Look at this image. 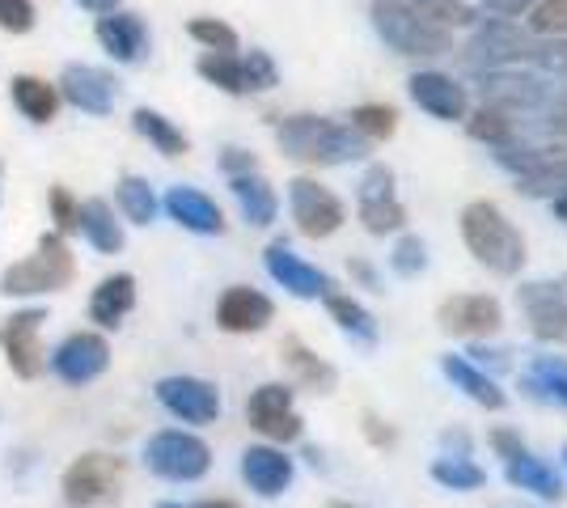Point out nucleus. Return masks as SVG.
<instances>
[{
  "label": "nucleus",
  "instance_id": "nucleus-1",
  "mask_svg": "<svg viewBox=\"0 0 567 508\" xmlns=\"http://www.w3.org/2000/svg\"><path fill=\"white\" fill-rule=\"evenodd\" d=\"M280 153L306 166H352L369 157V141L355 136L348 123L322 120V115H284L276 120Z\"/></svg>",
  "mask_w": 567,
  "mask_h": 508
},
{
  "label": "nucleus",
  "instance_id": "nucleus-2",
  "mask_svg": "<svg viewBox=\"0 0 567 508\" xmlns=\"http://www.w3.org/2000/svg\"><path fill=\"white\" fill-rule=\"evenodd\" d=\"M462 242L471 246L474 259L496 276H517L525 267V238L492 199H474L462 208Z\"/></svg>",
  "mask_w": 567,
  "mask_h": 508
},
{
  "label": "nucleus",
  "instance_id": "nucleus-3",
  "mask_svg": "<svg viewBox=\"0 0 567 508\" xmlns=\"http://www.w3.org/2000/svg\"><path fill=\"white\" fill-rule=\"evenodd\" d=\"M369 18H373V30L381 34V43L390 51H399V55H406V60H432V55L453 51L450 30L427 22L424 13H415L402 0H373Z\"/></svg>",
  "mask_w": 567,
  "mask_h": 508
},
{
  "label": "nucleus",
  "instance_id": "nucleus-4",
  "mask_svg": "<svg viewBox=\"0 0 567 508\" xmlns=\"http://www.w3.org/2000/svg\"><path fill=\"white\" fill-rule=\"evenodd\" d=\"M72 276H76V259H72L69 242L60 234H43L34 255L0 271V292L4 297H48V292L69 289Z\"/></svg>",
  "mask_w": 567,
  "mask_h": 508
},
{
  "label": "nucleus",
  "instance_id": "nucleus-5",
  "mask_svg": "<svg viewBox=\"0 0 567 508\" xmlns=\"http://www.w3.org/2000/svg\"><path fill=\"white\" fill-rule=\"evenodd\" d=\"M144 466L166 479V484H195L213 470V449L208 440L183 428H166V433H153L144 445Z\"/></svg>",
  "mask_w": 567,
  "mask_h": 508
},
{
  "label": "nucleus",
  "instance_id": "nucleus-6",
  "mask_svg": "<svg viewBox=\"0 0 567 508\" xmlns=\"http://www.w3.org/2000/svg\"><path fill=\"white\" fill-rule=\"evenodd\" d=\"M127 475V462L115 454H81L64 470L60 491H64V505L69 508H97L118 500V487Z\"/></svg>",
  "mask_w": 567,
  "mask_h": 508
},
{
  "label": "nucleus",
  "instance_id": "nucleus-7",
  "mask_svg": "<svg viewBox=\"0 0 567 508\" xmlns=\"http://www.w3.org/2000/svg\"><path fill=\"white\" fill-rule=\"evenodd\" d=\"M517 310L525 314L534 339H543V343H567V276L520 284Z\"/></svg>",
  "mask_w": 567,
  "mask_h": 508
},
{
  "label": "nucleus",
  "instance_id": "nucleus-8",
  "mask_svg": "<svg viewBox=\"0 0 567 508\" xmlns=\"http://www.w3.org/2000/svg\"><path fill=\"white\" fill-rule=\"evenodd\" d=\"M288 208H292V220L306 238H331L348 220L343 199L327 191L322 183H313V178H292L288 183Z\"/></svg>",
  "mask_w": 567,
  "mask_h": 508
},
{
  "label": "nucleus",
  "instance_id": "nucleus-9",
  "mask_svg": "<svg viewBox=\"0 0 567 508\" xmlns=\"http://www.w3.org/2000/svg\"><path fill=\"white\" fill-rule=\"evenodd\" d=\"M355 217L369 234H399L406 225V208L394 195V169L390 166H369L364 178H360V199H355Z\"/></svg>",
  "mask_w": 567,
  "mask_h": 508
},
{
  "label": "nucleus",
  "instance_id": "nucleus-10",
  "mask_svg": "<svg viewBox=\"0 0 567 508\" xmlns=\"http://www.w3.org/2000/svg\"><path fill=\"white\" fill-rule=\"evenodd\" d=\"M43 322H48V310H39V305H25V310H18V314H9L0 322L4 361H9V369L22 382H34L43 373V343H39V326Z\"/></svg>",
  "mask_w": 567,
  "mask_h": 508
},
{
  "label": "nucleus",
  "instance_id": "nucleus-11",
  "mask_svg": "<svg viewBox=\"0 0 567 508\" xmlns=\"http://www.w3.org/2000/svg\"><path fill=\"white\" fill-rule=\"evenodd\" d=\"M246 424L259 436H267L271 445L297 440L301 428H306V419L292 407V390L280 386V382H267V386H259L250 394V403H246Z\"/></svg>",
  "mask_w": 567,
  "mask_h": 508
},
{
  "label": "nucleus",
  "instance_id": "nucleus-12",
  "mask_svg": "<svg viewBox=\"0 0 567 508\" xmlns=\"http://www.w3.org/2000/svg\"><path fill=\"white\" fill-rule=\"evenodd\" d=\"M106 369H111V343L97 331H76L51 352V373L64 386H90Z\"/></svg>",
  "mask_w": 567,
  "mask_h": 508
},
{
  "label": "nucleus",
  "instance_id": "nucleus-13",
  "mask_svg": "<svg viewBox=\"0 0 567 508\" xmlns=\"http://www.w3.org/2000/svg\"><path fill=\"white\" fill-rule=\"evenodd\" d=\"M436 322H441L445 335H496L499 326H504V305H499L496 297H487V292H453V297L441 301Z\"/></svg>",
  "mask_w": 567,
  "mask_h": 508
},
{
  "label": "nucleus",
  "instance_id": "nucleus-14",
  "mask_svg": "<svg viewBox=\"0 0 567 508\" xmlns=\"http://www.w3.org/2000/svg\"><path fill=\"white\" fill-rule=\"evenodd\" d=\"M534 55V39L513 25L508 18H496V22H483L478 30L471 34V43H466V60L471 64H487V73L492 69H504V64H520V60H529Z\"/></svg>",
  "mask_w": 567,
  "mask_h": 508
},
{
  "label": "nucleus",
  "instance_id": "nucleus-15",
  "mask_svg": "<svg viewBox=\"0 0 567 508\" xmlns=\"http://www.w3.org/2000/svg\"><path fill=\"white\" fill-rule=\"evenodd\" d=\"M157 403L166 407L169 415H178L183 424H216V415H220V394H216L213 382H204V377H187V373H178V377H162L157 386Z\"/></svg>",
  "mask_w": 567,
  "mask_h": 508
},
{
  "label": "nucleus",
  "instance_id": "nucleus-16",
  "mask_svg": "<svg viewBox=\"0 0 567 508\" xmlns=\"http://www.w3.org/2000/svg\"><path fill=\"white\" fill-rule=\"evenodd\" d=\"M262 267H267V276L288 289L292 297H301V301H318V297H327L334 289L331 276L327 271H318L313 263H306L301 255H292L288 242H271L262 250Z\"/></svg>",
  "mask_w": 567,
  "mask_h": 508
},
{
  "label": "nucleus",
  "instance_id": "nucleus-17",
  "mask_svg": "<svg viewBox=\"0 0 567 508\" xmlns=\"http://www.w3.org/2000/svg\"><path fill=\"white\" fill-rule=\"evenodd\" d=\"M60 97H69V106L85 115H111L118 102V81L106 69L94 64H69L60 73Z\"/></svg>",
  "mask_w": 567,
  "mask_h": 508
},
{
  "label": "nucleus",
  "instance_id": "nucleus-18",
  "mask_svg": "<svg viewBox=\"0 0 567 508\" xmlns=\"http://www.w3.org/2000/svg\"><path fill=\"white\" fill-rule=\"evenodd\" d=\"M406 94H411V102H415L420 111H427L432 120H441V123H457L471 115L466 85H457V81L445 73H415L406 81Z\"/></svg>",
  "mask_w": 567,
  "mask_h": 508
},
{
  "label": "nucleus",
  "instance_id": "nucleus-19",
  "mask_svg": "<svg viewBox=\"0 0 567 508\" xmlns=\"http://www.w3.org/2000/svg\"><path fill=\"white\" fill-rule=\"evenodd\" d=\"M271 318H276L271 297H262L250 284H234V289L220 292V301H216V326L229 331V335H255Z\"/></svg>",
  "mask_w": 567,
  "mask_h": 508
},
{
  "label": "nucleus",
  "instance_id": "nucleus-20",
  "mask_svg": "<svg viewBox=\"0 0 567 508\" xmlns=\"http://www.w3.org/2000/svg\"><path fill=\"white\" fill-rule=\"evenodd\" d=\"M94 39L102 43V51H106L111 60H118V64H141L144 55H148V25H144V18L123 13V9L97 18Z\"/></svg>",
  "mask_w": 567,
  "mask_h": 508
},
{
  "label": "nucleus",
  "instance_id": "nucleus-21",
  "mask_svg": "<svg viewBox=\"0 0 567 508\" xmlns=\"http://www.w3.org/2000/svg\"><path fill=\"white\" fill-rule=\"evenodd\" d=\"M292 458L284 454V449H276V445H250L246 454H241V479H246V487L255 491V496H262V500H276V496H284L288 491V484H292Z\"/></svg>",
  "mask_w": 567,
  "mask_h": 508
},
{
  "label": "nucleus",
  "instance_id": "nucleus-22",
  "mask_svg": "<svg viewBox=\"0 0 567 508\" xmlns=\"http://www.w3.org/2000/svg\"><path fill=\"white\" fill-rule=\"evenodd\" d=\"M478 94H483V106H496L504 115H513V111H534V106H543L546 85L538 76L492 69V73H483V81H478Z\"/></svg>",
  "mask_w": 567,
  "mask_h": 508
},
{
  "label": "nucleus",
  "instance_id": "nucleus-23",
  "mask_svg": "<svg viewBox=\"0 0 567 508\" xmlns=\"http://www.w3.org/2000/svg\"><path fill=\"white\" fill-rule=\"evenodd\" d=\"M162 204H166L169 220H178L190 234H204V238H220L225 234V212L216 208V199H208L195 187H169Z\"/></svg>",
  "mask_w": 567,
  "mask_h": 508
},
{
  "label": "nucleus",
  "instance_id": "nucleus-24",
  "mask_svg": "<svg viewBox=\"0 0 567 508\" xmlns=\"http://www.w3.org/2000/svg\"><path fill=\"white\" fill-rule=\"evenodd\" d=\"M441 373H445L471 403H478V407H487V412H504V407H508V394L496 386V377H487V373L474 361H466V356H453V352L441 356Z\"/></svg>",
  "mask_w": 567,
  "mask_h": 508
},
{
  "label": "nucleus",
  "instance_id": "nucleus-25",
  "mask_svg": "<svg viewBox=\"0 0 567 508\" xmlns=\"http://www.w3.org/2000/svg\"><path fill=\"white\" fill-rule=\"evenodd\" d=\"M132 305H136V276L115 271V276H106L94 289V297H90V318H94L102 331H115L118 322L132 314Z\"/></svg>",
  "mask_w": 567,
  "mask_h": 508
},
{
  "label": "nucleus",
  "instance_id": "nucleus-26",
  "mask_svg": "<svg viewBox=\"0 0 567 508\" xmlns=\"http://www.w3.org/2000/svg\"><path fill=\"white\" fill-rule=\"evenodd\" d=\"M76 234L85 238V242L94 246L97 255H118L123 250V225H118L115 208L106 204V199H85L81 208H76Z\"/></svg>",
  "mask_w": 567,
  "mask_h": 508
},
{
  "label": "nucleus",
  "instance_id": "nucleus-27",
  "mask_svg": "<svg viewBox=\"0 0 567 508\" xmlns=\"http://www.w3.org/2000/svg\"><path fill=\"white\" fill-rule=\"evenodd\" d=\"M280 361H284V369L297 377V386L313 390V394H331L334 382H339V373H334L331 364L322 361L318 352H309L297 335H288L280 343Z\"/></svg>",
  "mask_w": 567,
  "mask_h": 508
},
{
  "label": "nucleus",
  "instance_id": "nucleus-28",
  "mask_svg": "<svg viewBox=\"0 0 567 508\" xmlns=\"http://www.w3.org/2000/svg\"><path fill=\"white\" fill-rule=\"evenodd\" d=\"M229 191H234L246 225H255V229H267V225L276 220V212H280L276 187L262 178L259 169H255V174H237V178H229Z\"/></svg>",
  "mask_w": 567,
  "mask_h": 508
},
{
  "label": "nucleus",
  "instance_id": "nucleus-29",
  "mask_svg": "<svg viewBox=\"0 0 567 508\" xmlns=\"http://www.w3.org/2000/svg\"><path fill=\"white\" fill-rule=\"evenodd\" d=\"M520 390L538 403L567 407V361L564 356H534L520 373Z\"/></svg>",
  "mask_w": 567,
  "mask_h": 508
},
{
  "label": "nucleus",
  "instance_id": "nucleus-30",
  "mask_svg": "<svg viewBox=\"0 0 567 508\" xmlns=\"http://www.w3.org/2000/svg\"><path fill=\"white\" fill-rule=\"evenodd\" d=\"M9 90H13V106H18V115H25L30 123H39V127L55 120V111H60V90H55L51 81L18 73Z\"/></svg>",
  "mask_w": 567,
  "mask_h": 508
},
{
  "label": "nucleus",
  "instance_id": "nucleus-31",
  "mask_svg": "<svg viewBox=\"0 0 567 508\" xmlns=\"http://www.w3.org/2000/svg\"><path fill=\"white\" fill-rule=\"evenodd\" d=\"M504 479L520 491H534V496H543V500H559L564 496V484H559V475H555V466H546L543 458H534L529 449L520 454V458L504 462Z\"/></svg>",
  "mask_w": 567,
  "mask_h": 508
},
{
  "label": "nucleus",
  "instance_id": "nucleus-32",
  "mask_svg": "<svg viewBox=\"0 0 567 508\" xmlns=\"http://www.w3.org/2000/svg\"><path fill=\"white\" fill-rule=\"evenodd\" d=\"M132 127H136L157 153H166V157H187L190 153L187 132L174 127V123H169L162 111H153V106H136V111H132Z\"/></svg>",
  "mask_w": 567,
  "mask_h": 508
},
{
  "label": "nucleus",
  "instance_id": "nucleus-33",
  "mask_svg": "<svg viewBox=\"0 0 567 508\" xmlns=\"http://www.w3.org/2000/svg\"><path fill=\"white\" fill-rule=\"evenodd\" d=\"M327 310H331L334 326H339L343 335H352L355 343H364V348L378 343V318L369 314L355 297H348V292H327Z\"/></svg>",
  "mask_w": 567,
  "mask_h": 508
},
{
  "label": "nucleus",
  "instance_id": "nucleus-34",
  "mask_svg": "<svg viewBox=\"0 0 567 508\" xmlns=\"http://www.w3.org/2000/svg\"><path fill=\"white\" fill-rule=\"evenodd\" d=\"M466 132H471V141H478V145L487 148L517 145V123L508 120L504 111H496V106H483V111L466 115Z\"/></svg>",
  "mask_w": 567,
  "mask_h": 508
},
{
  "label": "nucleus",
  "instance_id": "nucleus-35",
  "mask_svg": "<svg viewBox=\"0 0 567 508\" xmlns=\"http://www.w3.org/2000/svg\"><path fill=\"white\" fill-rule=\"evenodd\" d=\"M115 204H118V212L127 220H136V225H153V217H157V195H153V187H148L144 178H136V174H123V178H118Z\"/></svg>",
  "mask_w": 567,
  "mask_h": 508
},
{
  "label": "nucleus",
  "instance_id": "nucleus-36",
  "mask_svg": "<svg viewBox=\"0 0 567 508\" xmlns=\"http://www.w3.org/2000/svg\"><path fill=\"white\" fill-rule=\"evenodd\" d=\"M195 73L204 81H213L220 94H246V76H241V60L237 55H225V51H204L195 60Z\"/></svg>",
  "mask_w": 567,
  "mask_h": 508
},
{
  "label": "nucleus",
  "instance_id": "nucleus-37",
  "mask_svg": "<svg viewBox=\"0 0 567 508\" xmlns=\"http://www.w3.org/2000/svg\"><path fill=\"white\" fill-rule=\"evenodd\" d=\"M348 127H352L355 136H364V141H390L399 132V111L385 106V102H364V106L352 111Z\"/></svg>",
  "mask_w": 567,
  "mask_h": 508
},
{
  "label": "nucleus",
  "instance_id": "nucleus-38",
  "mask_svg": "<svg viewBox=\"0 0 567 508\" xmlns=\"http://www.w3.org/2000/svg\"><path fill=\"white\" fill-rule=\"evenodd\" d=\"M432 479L450 491H474V487L487 484V470L474 466L471 458H436L432 462Z\"/></svg>",
  "mask_w": 567,
  "mask_h": 508
},
{
  "label": "nucleus",
  "instance_id": "nucleus-39",
  "mask_svg": "<svg viewBox=\"0 0 567 508\" xmlns=\"http://www.w3.org/2000/svg\"><path fill=\"white\" fill-rule=\"evenodd\" d=\"M187 34L195 43H204L208 51H225V55H237V30L220 18H190Z\"/></svg>",
  "mask_w": 567,
  "mask_h": 508
},
{
  "label": "nucleus",
  "instance_id": "nucleus-40",
  "mask_svg": "<svg viewBox=\"0 0 567 508\" xmlns=\"http://www.w3.org/2000/svg\"><path fill=\"white\" fill-rule=\"evenodd\" d=\"M402 4H411L415 13H424L427 22L436 25H471L474 22V9L466 0H402Z\"/></svg>",
  "mask_w": 567,
  "mask_h": 508
},
{
  "label": "nucleus",
  "instance_id": "nucleus-41",
  "mask_svg": "<svg viewBox=\"0 0 567 508\" xmlns=\"http://www.w3.org/2000/svg\"><path fill=\"white\" fill-rule=\"evenodd\" d=\"M241 76H246V94H262V90H276L280 85V69L267 51H250L241 60Z\"/></svg>",
  "mask_w": 567,
  "mask_h": 508
},
{
  "label": "nucleus",
  "instance_id": "nucleus-42",
  "mask_svg": "<svg viewBox=\"0 0 567 508\" xmlns=\"http://www.w3.org/2000/svg\"><path fill=\"white\" fill-rule=\"evenodd\" d=\"M390 267H394L399 276H420V271L427 267V246H424V238H415V234L399 238L394 255H390Z\"/></svg>",
  "mask_w": 567,
  "mask_h": 508
},
{
  "label": "nucleus",
  "instance_id": "nucleus-43",
  "mask_svg": "<svg viewBox=\"0 0 567 508\" xmlns=\"http://www.w3.org/2000/svg\"><path fill=\"white\" fill-rule=\"evenodd\" d=\"M529 25H534V34H555V39L567 34V0H538Z\"/></svg>",
  "mask_w": 567,
  "mask_h": 508
},
{
  "label": "nucleus",
  "instance_id": "nucleus-44",
  "mask_svg": "<svg viewBox=\"0 0 567 508\" xmlns=\"http://www.w3.org/2000/svg\"><path fill=\"white\" fill-rule=\"evenodd\" d=\"M0 30L30 34L34 30V4L30 0H0Z\"/></svg>",
  "mask_w": 567,
  "mask_h": 508
},
{
  "label": "nucleus",
  "instance_id": "nucleus-45",
  "mask_svg": "<svg viewBox=\"0 0 567 508\" xmlns=\"http://www.w3.org/2000/svg\"><path fill=\"white\" fill-rule=\"evenodd\" d=\"M48 204H51V220H55V234H72L76 229V199L69 195V187H51V195H48Z\"/></svg>",
  "mask_w": 567,
  "mask_h": 508
},
{
  "label": "nucleus",
  "instance_id": "nucleus-46",
  "mask_svg": "<svg viewBox=\"0 0 567 508\" xmlns=\"http://www.w3.org/2000/svg\"><path fill=\"white\" fill-rule=\"evenodd\" d=\"M534 64H543L546 73L567 76V43L564 39H550V43H534Z\"/></svg>",
  "mask_w": 567,
  "mask_h": 508
},
{
  "label": "nucleus",
  "instance_id": "nucleus-47",
  "mask_svg": "<svg viewBox=\"0 0 567 508\" xmlns=\"http://www.w3.org/2000/svg\"><path fill=\"white\" fill-rule=\"evenodd\" d=\"M220 169H225L229 178H237V174H255V169H259V162H255V153L229 145L225 153H220Z\"/></svg>",
  "mask_w": 567,
  "mask_h": 508
},
{
  "label": "nucleus",
  "instance_id": "nucleus-48",
  "mask_svg": "<svg viewBox=\"0 0 567 508\" xmlns=\"http://www.w3.org/2000/svg\"><path fill=\"white\" fill-rule=\"evenodd\" d=\"M360 428H364V436H369V440H373L378 449H385V445H394V440H399V433H394L390 424H381V419H378L373 412H364V419H360Z\"/></svg>",
  "mask_w": 567,
  "mask_h": 508
},
{
  "label": "nucleus",
  "instance_id": "nucleus-49",
  "mask_svg": "<svg viewBox=\"0 0 567 508\" xmlns=\"http://www.w3.org/2000/svg\"><path fill=\"white\" fill-rule=\"evenodd\" d=\"M492 449H496L504 462H513L525 454V445H520V436L513 433V428H496V433H492Z\"/></svg>",
  "mask_w": 567,
  "mask_h": 508
},
{
  "label": "nucleus",
  "instance_id": "nucleus-50",
  "mask_svg": "<svg viewBox=\"0 0 567 508\" xmlns=\"http://www.w3.org/2000/svg\"><path fill=\"white\" fill-rule=\"evenodd\" d=\"M538 0H483V9L487 13H496V18H517V13H529Z\"/></svg>",
  "mask_w": 567,
  "mask_h": 508
},
{
  "label": "nucleus",
  "instance_id": "nucleus-51",
  "mask_svg": "<svg viewBox=\"0 0 567 508\" xmlns=\"http://www.w3.org/2000/svg\"><path fill=\"white\" fill-rule=\"evenodd\" d=\"M352 276L360 280V284H364V289H378V271H373L369 263H360V259H352Z\"/></svg>",
  "mask_w": 567,
  "mask_h": 508
},
{
  "label": "nucleus",
  "instance_id": "nucleus-52",
  "mask_svg": "<svg viewBox=\"0 0 567 508\" xmlns=\"http://www.w3.org/2000/svg\"><path fill=\"white\" fill-rule=\"evenodd\" d=\"M85 13H94V18H102V13H115L118 9V0H76Z\"/></svg>",
  "mask_w": 567,
  "mask_h": 508
},
{
  "label": "nucleus",
  "instance_id": "nucleus-53",
  "mask_svg": "<svg viewBox=\"0 0 567 508\" xmlns=\"http://www.w3.org/2000/svg\"><path fill=\"white\" fill-rule=\"evenodd\" d=\"M550 208H555V217L567 220V183H559L555 191H550Z\"/></svg>",
  "mask_w": 567,
  "mask_h": 508
},
{
  "label": "nucleus",
  "instance_id": "nucleus-54",
  "mask_svg": "<svg viewBox=\"0 0 567 508\" xmlns=\"http://www.w3.org/2000/svg\"><path fill=\"white\" fill-rule=\"evenodd\" d=\"M157 508H237L234 500H204V505H174V500H162Z\"/></svg>",
  "mask_w": 567,
  "mask_h": 508
},
{
  "label": "nucleus",
  "instance_id": "nucleus-55",
  "mask_svg": "<svg viewBox=\"0 0 567 508\" xmlns=\"http://www.w3.org/2000/svg\"><path fill=\"white\" fill-rule=\"evenodd\" d=\"M550 127H555V132H564V136H567V97L559 102V106H555V115H550Z\"/></svg>",
  "mask_w": 567,
  "mask_h": 508
},
{
  "label": "nucleus",
  "instance_id": "nucleus-56",
  "mask_svg": "<svg viewBox=\"0 0 567 508\" xmlns=\"http://www.w3.org/2000/svg\"><path fill=\"white\" fill-rule=\"evenodd\" d=\"M327 508H360V505H348V500H331Z\"/></svg>",
  "mask_w": 567,
  "mask_h": 508
},
{
  "label": "nucleus",
  "instance_id": "nucleus-57",
  "mask_svg": "<svg viewBox=\"0 0 567 508\" xmlns=\"http://www.w3.org/2000/svg\"><path fill=\"white\" fill-rule=\"evenodd\" d=\"M0 178H4V166H0Z\"/></svg>",
  "mask_w": 567,
  "mask_h": 508
},
{
  "label": "nucleus",
  "instance_id": "nucleus-58",
  "mask_svg": "<svg viewBox=\"0 0 567 508\" xmlns=\"http://www.w3.org/2000/svg\"><path fill=\"white\" fill-rule=\"evenodd\" d=\"M564 462H567V449H564Z\"/></svg>",
  "mask_w": 567,
  "mask_h": 508
}]
</instances>
